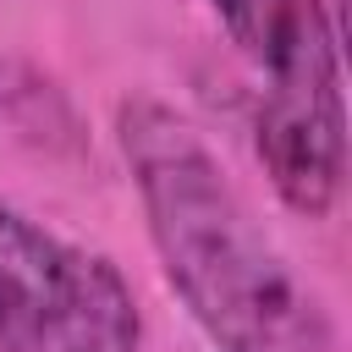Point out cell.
<instances>
[{"mask_svg": "<svg viewBox=\"0 0 352 352\" xmlns=\"http://www.w3.org/2000/svg\"><path fill=\"white\" fill-rule=\"evenodd\" d=\"M165 292L214 352H346L324 292L264 231L248 192L165 94L132 88L110 116Z\"/></svg>", "mask_w": 352, "mask_h": 352, "instance_id": "cell-1", "label": "cell"}, {"mask_svg": "<svg viewBox=\"0 0 352 352\" xmlns=\"http://www.w3.org/2000/svg\"><path fill=\"white\" fill-rule=\"evenodd\" d=\"M253 77V154L297 220H330L346 192L341 33L330 0H204Z\"/></svg>", "mask_w": 352, "mask_h": 352, "instance_id": "cell-2", "label": "cell"}, {"mask_svg": "<svg viewBox=\"0 0 352 352\" xmlns=\"http://www.w3.org/2000/svg\"><path fill=\"white\" fill-rule=\"evenodd\" d=\"M126 270L0 198V352H143Z\"/></svg>", "mask_w": 352, "mask_h": 352, "instance_id": "cell-3", "label": "cell"}, {"mask_svg": "<svg viewBox=\"0 0 352 352\" xmlns=\"http://www.w3.org/2000/svg\"><path fill=\"white\" fill-rule=\"evenodd\" d=\"M0 121L50 154H72L88 138L72 94L28 55H0Z\"/></svg>", "mask_w": 352, "mask_h": 352, "instance_id": "cell-4", "label": "cell"}]
</instances>
